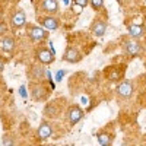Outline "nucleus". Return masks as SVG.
Returning a JSON list of instances; mask_svg holds the SVG:
<instances>
[{
    "label": "nucleus",
    "mask_w": 146,
    "mask_h": 146,
    "mask_svg": "<svg viewBox=\"0 0 146 146\" xmlns=\"http://www.w3.org/2000/svg\"><path fill=\"white\" fill-rule=\"evenodd\" d=\"M66 108H67V100L63 98V96L48 100L45 101V105L42 108V115L44 118H48V120H57L62 117V114H64Z\"/></svg>",
    "instance_id": "1"
},
{
    "label": "nucleus",
    "mask_w": 146,
    "mask_h": 146,
    "mask_svg": "<svg viewBox=\"0 0 146 146\" xmlns=\"http://www.w3.org/2000/svg\"><path fill=\"white\" fill-rule=\"evenodd\" d=\"M28 89H29V95L31 100L35 102H45L50 100L51 95V86L44 80H29L28 83Z\"/></svg>",
    "instance_id": "2"
},
{
    "label": "nucleus",
    "mask_w": 146,
    "mask_h": 146,
    "mask_svg": "<svg viewBox=\"0 0 146 146\" xmlns=\"http://www.w3.org/2000/svg\"><path fill=\"white\" fill-rule=\"evenodd\" d=\"M121 50H123V53L127 57L133 58V57L142 56L146 51V47L143 45V42H140V40H136V38L129 36V38H126L123 41V44H121Z\"/></svg>",
    "instance_id": "3"
},
{
    "label": "nucleus",
    "mask_w": 146,
    "mask_h": 146,
    "mask_svg": "<svg viewBox=\"0 0 146 146\" xmlns=\"http://www.w3.org/2000/svg\"><path fill=\"white\" fill-rule=\"evenodd\" d=\"M34 60L38 62L44 66H50L56 62V54L54 51L51 50L50 47L47 45H42V44H38L35 48H34Z\"/></svg>",
    "instance_id": "4"
},
{
    "label": "nucleus",
    "mask_w": 146,
    "mask_h": 146,
    "mask_svg": "<svg viewBox=\"0 0 146 146\" xmlns=\"http://www.w3.org/2000/svg\"><path fill=\"white\" fill-rule=\"evenodd\" d=\"M25 29H27L28 38L32 42H35V44H42V42H45L48 40V36H50V31H47L41 25H34V23H28L27 22Z\"/></svg>",
    "instance_id": "5"
},
{
    "label": "nucleus",
    "mask_w": 146,
    "mask_h": 146,
    "mask_svg": "<svg viewBox=\"0 0 146 146\" xmlns=\"http://www.w3.org/2000/svg\"><path fill=\"white\" fill-rule=\"evenodd\" d=\"M115 85L117 86H115L114 91H115V96H117L118 101H127L135 95L136 88H135V82L133 80H129V79L124 78L121 82H118Z\"/></svg>",
    "instance_id": "6"
},
{
    "label": "nucleus",
    "mask_w": 146,
    "mask_h": 146,
    "mask_svg": "<svg viewBox=\"0 0 146 146\" xmlns=\"http://www.w3.org/2000/svg\"><path fill=\"white\" fill-rule=\"evenodd\" d=\"M126 64L120 63V64H111L104 70V78L110 83H118L126 78Z\"/></svg>",
    "instance_id": "7"
},
{
    "label": "nucleus",
    "mask_w": 146,
    "mask_h": 146,
    "mask_svg": "<svg viewBox=\"0 0 146 146\" xmlns=\"http://www.w3.org/2000/svg\"><path fill=\"white\" fill-rule=\"evenodd\" d=\"M27 25V13L22 7H13L9 13V27L13 31H19Z\"/></svg>",
    "instance_id": "8"
},
{
    "label": "nucleus",
    "mask_w": 146,
    "mask_h": 146,
    "mask_svg": "<svg viewBox=\"0 0 146 146\" xmlns=\"http://www.w3.org/2000/svg\"><path fill=\"white\" fill-rule=\"evenodd\" d=\"M64 121L69 124V126H76L79 121L85 117V111L82 110V107L80 105H78V104H70V105H67V108H66V111H64Z\"/></svg>",
    "instance_id": "9"
},
{
    "label": "nucleus",
    "mask_w": 146,
    "mask_h": 146,
    "mask_svg": "<svg viewBox=\"0 0 146 146\" xmlns=\"http://www.w3.org/2000/svg\"><path fill=\"white\" fill-rule=\"evenodd\" d=\"M47 76V70H45V66L38 63V62H34L28 64L27 67V78L29 80H44Z\"/></svg>",
    "instance_id": "10"
},
{
    "label": "nucleus",
    "mask_w": 146,
    "mask_h": 146,
    "mask_svg": "<svg viewBox=\"0 0 146 146\" xmlns=\"http://www.w3.org/2000/svg\"><path fill=\"white\" fill-rule=\"evenodd\" d=\"M53 135H54V126L51 123V120H48V118L41 120L38 129H36V139L40 142H44L47 139H50Z\"/></svg>",
    "instance_id": "11"
},
{
    "label": "nucleus",
    "mask_w": 146,
    "mask_h": 146,
    "mask_svg": "<svg viewBox=\"0 0 146 146\" xmlns=\"http://www.w3.org/2000/svg\"><path fill=\"white\" fill-rule=\"evenodd\" d=\"M108 29V22L105 18H101V16H96L89 25V31L94 36H96V38H102V36L105 35Z\"/></svg>",
    "instance_id": "12"
},
{
    "label": "nucleus",
    "mask_w": 146,
    "mask_h": 146,
    "mask_svg": "<svg viewBox=\"0 0 146 146\" xmlns=\"http://www.w3.org/2000/svg\"><path fill=\"white\" fill-rule=\"evenodd\" d=\"M36 21H38V25H41L47 31H56L60 28V19L56 18V15H38Z\"/></svg>",
    "instance_id": "13"
},
{
    "label": "nucleus",
    "mask_w": 146,
    "mask_h": 146,
    "mask_svg": "<svg viewBox=\"0 0 146 146\" xmlns=\"http://www.w3.org/2000/svg\"><path fill=\"white\" fill-rule=\"evenodd\" d=\"M38 10L42 15H56L60 10L58 0H40Z\"/></svg>",
    "instance_id": "14"
},
{
    "label": "nucleus",
    "mask_w": 146,
    "mask_h": 146,
    "mask_svg": "<svg viewBox=\"0 0 146 146\" xmlns=\"http://www.w3.org/2000/svg\"><path fill=\"white\" fill-rule=\"evenodd\" d=\"M63 60L67 62V63H70V64H76V63H79L82 60V53H80V50L78 47L67 45L64 53H63Z\"/></svg>",
    "instance_id": "15"
},
{
    "label": "nucleus",
    "mask_w": 146,
    "mask_h": 146,
    "mask_svg": "<svg viewBox=\"0 0 146 146\" xmlns=\"http://www.w3.org/2000/svg\"><path fill=\"white\" fill-rule=\"evenodd\" d=\"M96 139H98V143L101 146H113L114 145V139H115V133L113 129H101L98 133H96Z\"/></svg>",
    "instance_id": "16"
},
{
    "label": "nucleus",
    "mask_w": 146,
    "mask_h": 146,
    "mask_svg": "<svg viewBox=\"0 0 146 146\" xmlns=\"http://www.w3.org/2000/svg\"><path fill=\"white\" fill-rule=\"evenodd\" d=\"M0 48H2L3 53H13L16 50V38L12 35H3L2 38H0Z\"/></svg>",
    "instance_id": "17"
},
{
    "label": "nucleus",
    "mask_w": 146,
    "mask_h": 146,
    "mask_svg": "<svg viewBox=\"0 0 146 146\" xmlns=\"http://www.w3.org/2000/svg\"><path fill=\"white\" fill-rule=\"evenodd\" d=\"M127 31H129V36L136 38V40H140L143 36H146V27L142 25V23H131V25H127Z\"/></svg>",
    "instance_id": "18"
},
{
    "label": "nucleus",
    "mask_w": 146,
    "mask_h": 146,
    "mask_svg": "<svg viewBox=\"0 0 146 146\" xmlns=\"http://www.w3.org/2000/svg\"><path fill=\"white\" fill-rule=\"evenodd\" d=\"M89 5L96 13H102L104 12V0H89Z\"/></svg>",
    "instance_id": "19"
},
{
    "label": "nucleus",
    "mask_w": 146,
    "mask_h": 146,
    "mask_svg": "<svg viewBox=\"0 0 146 146\" xmlns=\"http://www.w3.org/2000/svg\"><path fill=\"white\" fill-rule=\"evenodd\" d=\"M9 22L7 21H5L3 18L2 19H0V38H2V36L3 35H6L7 32H9Z\"/></svg>",
    "instance_id": "20"
},
{
    "label": "nucleus",
    "mask_w": 146,
    "mask_h": 146,
    "mask_svg": "<svg viewBox=\"0 0 146 146\" xmlns=\"http://www.w3.org/2000/svg\"><path fill=\"white\" fill-rule=\"evenodd\" d=\"M2 143H3V145L10 146V145H15V143H16V140H15V137H12L10 135H5V136L2 137Z\"/></svg>",
    "instance_id": "21"
},
{
    "label": "nucleus",
    "mask_w": 146,
    "mask_h": 146,
    "mask_svg": "<svg viewBox=\"0 0 146 146\" xmlns=\"http://www.w3.org/2000/svg\"><path fill=\"white\" fill-rule=\"evenodd\" d=\"M6 63H7V58H5L3 56H0V73H3Z\"/></svg>",
    "instance_id": "22"
},
{
    "label": "nucleus",
    "mask_w": 146,
    "mask_h": 146,
    "mask_svg": "<svg viewBox=\"0 0 146 146\" xmlns=\"http://www.w3.org/2000/svg\"><path fill=\"white\" fill-rule=\"evenodd\" d=\"M75 3L79 5L80 7H85V6H88V5H89V0H75Z\"/></svg>",
    "instance_id": "23"
},
{
    "label": "nucleus",
    "mask_w": 146,
    "mask_h": 146,
    "mask_svg": "<svg viewBox=\"0 0 146 146\" xmlns=\"http://www.w3.org/2000/svg\"><path fill=\"white\" fill-rule=\"evenodd\" d=\"M115 2H117L120 6H124V5L127 3V0H115Z\"/></svg>",
    "instance_id": "24"
},
{
    "label": "nucleus",
    "mask_w": 146,
    "mask_h": 146,
    "mask_svg": "<svg viewBox=\"0 0 146 146\" xmlns=\"http://www.w3.org/2000/svg\"><path fill=\"white\" fill-rule=\"evenodd\" d=\"M143 98H145V102L142 101V105H145V107H146V94H145V96H143Z\"/></svg>",
    "instance_id": "25"
},
{
    "label": "nucleus",
    "mask_w": 146,
    "mask_h": 146,
    "mask_svg": "<svg viewBox=\"0 0 146 146\" xmlns=\"http://www.w3.org/2000/svg\"><path fill=\"white\" fill-rule=\"evenodd\" d=\"M143 18H145V19H146V7H145V9H143Z\"/></svg>",
    "instance_id": "26"
},
{
    "label": "nucleus",
    "mask_w": 146,
    "mask_h": 146,
    "mask_svg": "<svg viewBox=\"0 0 146 146\" xmlns=\"http://www.w3.org/2000/svg\"><path fill=\"white\" fill-rule=\"evenodd\" d=\"M0 92H2V82H0Z\"/></svg>",
    "instance_id": "27"
},
{
    "label": "nucleus",
    "mask_w": 146,
    "mask_h": 146,
    "mask_svg": "<svg viewBox=\"0 0 146 146\" xmlns=\"http://www.w3.org/2000/svg\"><path fill=\"white\" fill-rule=\"evenodd\" d=\"M145 47H146V38H145Z\"/></svg>",
    "instance_id": "28"
}]
</instances>
